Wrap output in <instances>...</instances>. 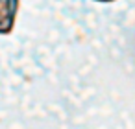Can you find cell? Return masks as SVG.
Returning <instances> with one entry per match:
<instances>
[{"label": "cell", "instance_id": "cell-1", "mask_svg": "<svg viewBox=\"0 0 135 129\" xmlns=\"http://www.w3.org/2000/svg\"><path fill=\"white\" fill-rule=\"evenodd\" d=\"M19 0H0V35H8L15 28Z\"/></svg>", "mask_w": 135, "mask_h": 129}, {"label": "cell", "instance_id": "cell-2", "mask_svg": "<svg viewBox=\"0 0 135 129\" xmlns=\"http://www.w3.org/2000/svg\"><path fill=\"white\" fill-rule=\"evenodd\" d=\"M94 2H100V4H109V2H115V0H94Z\"/></svg>", "mask_w": 135, "mask_h": 129}]
</instances>
